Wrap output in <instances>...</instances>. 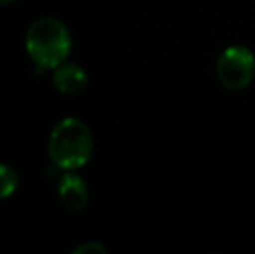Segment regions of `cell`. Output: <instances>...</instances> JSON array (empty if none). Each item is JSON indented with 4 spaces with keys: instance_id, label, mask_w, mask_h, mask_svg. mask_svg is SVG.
Masks as SVG:
<instances>
[{
    "instance_id": "obj_1",
    "label": "cell",
    "mask_w": 255,
    "mask_h": 254,
    "mask_svg": "<svg viewBox=\"0 0 255 254\" xmlns=\"http://www.w3.org/2000/svg\"><path fill=\"white\" fill-rule=\"evenodd\" d=\"M26 51L42 70H54L70 56V30L57 17H40L26 33Z\"/></svg>"
},
{
    "instance_id": "obj_2",
    "label": "cell",
    "mask_w": 255,
    "mask_h": 254,
    "mask_svg": "<svg viewBox=\"0 0 255 254\" xmlns=\"http://www.w3.org/2000/svg\"><path fill=\"white\" fill-rule=\"evenodd\" d=\"M94 152V138L78 119H64L52 129L49 138V157L57 167L75 171L84 167Z\"/></svg>"
},
{
    "instance_id": "obj_3",
    "label": "cell",
    "mask_w": 255,
    "mask_h": 254,
    "mask_svg": "<svg viewBox=\"0 0 255 254\" xmlns=\"http://www.w3.org/2000/svg\"><path fill=\"white\" fill-rule=\"evenodd\" d=\"M215 73L222 87L242 91L255 77V54L245 45H231L219 56Z\"/></svg>"
},
{
    "instance_id": "obj_4",
    "label": "cell",
    "mask_w": 255,
    "mask_h": 254,
    "mask_svg": "<svg viewBox=\"0 0 255 254\" xmlns=\"http://www.w3.org/2000/svg\"><path fill=\"white\" fill-rule=\"evenodd\" d=\"M52 82L56 89L63 94H78L89 84V77L85 70L78 64L63 63L57 68H54Z\"/></svg>"
},
{
    "instance_id": "obj_5",
    "label": "cell",
    "mask_w": 255,
    "mask_h": 254,
    "mask_svg": "<svg viewBox=\"0 0 255 254\" xmlns=\"http://www.w3.org/2000/svg\"><path fill=\"white\" fill-rule=\"evenodd\" d=\"M59 199L63 206L70 211H82L89 202V190L85 181L77 174H66L63 176L57 188Z\"/></svg>"
},
{
    "instance_id": "obj_6",
    "label": "cell",
    "mask_w": 255,
    "mask_h": 254,
    "mask_svg": "<svg viewBox=\"0 0 255 254\" xmlns=\"http://www.w3.org/2000/svg\"><path fill=\"white\" fill-rule=\"evenodd\" d=\"M19 178H17L16 171L7 164H0V200L10 197L17 188Z\"/></svg>"
},
{
    "instance_id": "obj_7",
    "label": "cell",
    "mask_w": 255,
    "mask_h": 254,
    "mask_svg": "<svg viewBox=\"0 0 255 254\" xmlns=\"http://www.w3.org/2000/svg\"><path fill=\"white\" fill-rule=\"evenodd\" d=\"M73 254H108V251L99 242H84L75 249Z\"/></svg>"
},
{
    "instance_id": "obj_8",
    "label": "cell",
    "mask_w": 255,
    "mask_h": 254,
    "mask_svg": "<svg viewBox=\"0 0 255 254\" xmlns=\"http://www.w3.org/2000/svg\"><path fill=\"white\" fill-rule=\"evenodd\" d=\"M16 2V0H0V3H12Z\"/></svg>"
}]
</instances>
